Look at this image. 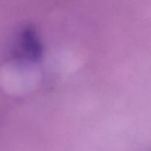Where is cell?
<instances>
[{"instance_id": "obj_1", "label": "cell", "mask_w": 151, "mask_h": 151, "mask_svg": "<svg viewBox=\"0 0 151 151\" xmlns=\"http://www.w3.org/2000/svg\"><path fill=\"white\" fill-rule=\"evenodd\" d=\"M24 48L33 58H39L41 54V47L35 32L32 29H27L23 34Z\"/></svg>"}]
</instances>
